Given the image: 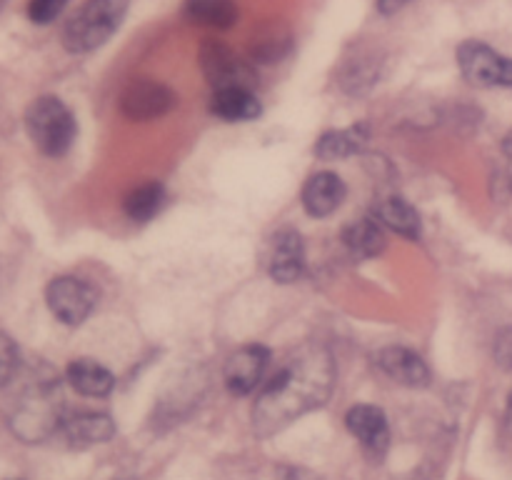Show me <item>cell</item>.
Segmentation results:
<instances>
[{
  "mask_svg": "<svg viewBox=\"0 0 512 480\" xmlns=\"http://www.w3.org/2000/svg\"><path fill=\"white\" fill-rule=\"evenodd\" d=\"M408 3L410 0H375V5H378V10L383 15L398 13V10H403Z\"/></svg>",
  "mask_w": 512,
  "mask_h": 480,
  "instance_id": "d4e9b609",
  "label": "cell"
},
{
  "mask_svg": "<svg viewBox=\"0 0 512 480\" xmlns=\"http://www.w3.org/2000/svg\"><path fill=\"white\" fill-rule=\"evenodd\" d=\"M128 13V0H88L63 30L70 53H90L113 38Z\"/></svg>",
  "mask_w": 512,
  "mask_h": 480,
  "instance_id": "7a4b0ae2",
  "label": "cell"
},
{
  "mask_svg": "<svg viewBox=\"0 0 512 480\" xmlns=\"http://www.w3.org/2000/svg\"><path fill=\"white\" fill-rule=\"evenodd\" d=\"M348 430L373 453H383L390 443V428L388 418L380 408L375 405H355V408L348 410Z\"/></svg>",
  "mask_w": 512,
  "mask_h": 480,
  "instance_id": "8fae6325",
  "label": "cell"
},
{
  "mask_svg": "<svg viewBox=\"0 0 512 480\" xmlns=\"http://www.w3.org/2000/svg\"><path fill=\"white\" fill-rule=\"evenodd\" d=\"M175 103H178V95L168 85L150 78L133 80L120 95V110H123L125 118L135 120V123L163 118L165 113L175 108Z\"/></svg>",
  "mask_w": 512,
  "mask_h": 480,
  "instance_id": "8992f818",
  "label": "cell"
},
{
  "mask_svg": "<svg viewBox=\"0 0 512 480\" xmlns=\"http://www.w3.org/2000/svg\"><path fill=\"white\" fill-rule=\"evenodd\" d=\"M185 15L193 23L210 25V28H233L238 20V8L233 0H188L185 3Z\"/></svg>",
  "mask_w": 512,
  "mask_h": 480,
  "instance_id": "ffe728a7",
  "label": "cell"
},
{
  "mask_svg": "<svg viewBox=\"0 0 512 480\" xmlns=\"http://www.w3.org/2000/svg\"><path fill=\"white\" fill-rule=\"evenodd\" d=\"M343 240L345 248H348L355 258H375V255L385 250L383 225L375 218L353 220V223L343 230Z\"/></svg>",
  "mask_w": 512,
  "mask_h": 480,
  "instance_id": "ac0fdd59",
  "label": "cell"
},
{
  "mask_svg": "<svg viewBox=\"0 0 512 480\" xmlns=\"http://www.w3.org/2000/svg\"><path fill=\"white\" fill-rule=\"evenodd\" d=\"M48 308L53 310L55 318L65 325H80L95 308V290L85 280L73 278V275H60L50 280L48 290Z\"/></svg>",
  "mask_w": 512,
  "mask_h": 480,
  "instance_id": "5b68a950",
  "label": "cell"
},
{
  "mask_svg": "<svg viewBox=\"0 0 512 480\" xmlns=\"http://www.w3.org/2000/svg\"><path fill=\"white\" fill-rule=\"evenodd\" d=\"M60 433L65 435L68 443L85 448V445L108 443L115 435V425L105 413H73L63 415Z\"/></svg>",
  "mask_w": 512,
  "mask_h": 480,
  "instance_id": "4fadbf2b",
  "label": "cell"
},
{
  "mask_svg": "<svg viewBox=\"0 0 512 480\" xmlns=\"http://www.w3.org/2000/svg\"><path fill=\"white\" fill-rule=\"evenodd\" d=\"M368 143V128L365 125H353L345 130H330L315 145V155L323 160H343L358 153Z\"/></svg>",
  "mask_w": 512,
  "mask_h": 480,
  "instance_id": "d6986e66",
  "label": "cell"
},
{
  "mask_svg": "<svg viewBox=\"0 0 512 480\" xmlns=\"http://www.w3.org/2000/svg\"><path fill=\"white\" fill-rule=\"evenodd\" d=\"M268 350L263 345H245L235 350L225 363V385L233 395H248L265 383L263 375L268 370Z\"/></svg>",
  "mask_w": 512,
  "mask_h": 480,
  "instance_id": "ba28073f",
  "label": "cell"
},
{
  "mask_svg": "<svg viewBox=\"0 0 512 480\" xmlns=\"http://www.w3.org/2000/svg\"><path fill=\"white\" fill-rule=\"evenodd\" d=\"M333 378L335 365L328 350L318 343L303 345L260 388L253 408L255 433L273 435L300 415L320 408L330 398Z\"/></svg>",
  "mask_w": 512,
  "mask_h": 480,
  "instance_id": "6da1fadb",
  "label": "cell"
},
{
  "mask_svg": "<svg viewBox=\"0 0 512 480\" xmlns=\"http://www.w3.org/2000/svg\"><path fill=\"white\" fill-rule=\"evenodd\" d=\"M60 415L55 408V398L48 390H38L25 403L15 410L13 415V428L20 438L25 440H38L48 435L53 428H60Z\"/></svg>",
  "mask_w": 512,
  "mask_h": 480,
  "instance_id": "9c48e42d",
  "label": "cell"
},
{
  "mask_svg": "<svg viewBox=\"0 0 512 480\" xmlns=\"http://www.w3.org/2000/svg\"><path fill=\"white\" fill-rule=\"evenodd\" d=\"M345 200V183L335 173H315L303 185V208L313 218H325L335 213Z\"/></svg>",
  "mask_w": 512,
  "mask_h": 480,
  "instance_id": "7c38bea8",
  "label": "cell"
},
{
  "mask_svg": "<svg viewBox=\"0 0 512 480\" xmlns=\"http://www.w3.org/2000/svg\"><path fill=\"white\" fill-rule=\"evenodd\" d=\"M458 65L473 85H483V88H495V85L510 88L512 85V58L495 53L490 45L480 40H465L460 45Z\"/></svg>",
  "mask_w": 512,
  "mask_h": 480,
  "instance_id": "277c9868",
  "label": "cell"
},
{
  "mask_svg": "<svg viewBox=\"0 0 512 480\" xmlns=\"http://www.w3.org/2000/svg\"><path fill=\"white\" fill-rule=\"evenodd\" d=\"M505 423H508V430L512 435V393H510V400H508V415H505Z\"/></svg>",
  "mask_w": 512,
  "mask_h": 480,
  "instance_id": "484cf974",
  "label": "cell"
},
{
  "mask_svg": "<svg viewBox=\"0 0 512 480\" xmlns=\"http://www.w3.org/2000/svg\"><path fill=\"white\" fill-rule=\"evenodd\" d=\"M68 383L78 390L80 395H88V398H105V395L113 390L115 380L110 375V370H105L103 365L95 363L90 358H78L68 365Z\"/></svg>",
  "mask_w": 512,
  "mask_h": 480,
  "instance_id": "e0dca14e",
  "label": "cell"
},
{
  "mask_svg": "<svg viewBox=\"0 0 512 480\" xmlns=\"http://www.w3.org/2000/svg\"><path fill=\"white\" fill-rule=\"evenodd\" d=\"M503 150H505V155H508V158L512 160V133L508 135V138H505V143H503Z\"/></svg>",
  "mask_w": 512,
  "mask_h": 480,
  "instance_id": "4316f807",
  "label": "cell"
},
{
  "mask_svg": "<svg viewBox=\"0 0 512 480\" xmlns=\"http://www.w3.org/2000/svg\"><path fill=\"white\" fill-rule=\"evenodd\" d=\"M210 110L218 118L228 120V123H243V120H253L260 115V103L248 88H223L215 90L213 100H210Z\"/></svg>",
  "mask_w": 512,
  "mask_h": 480,
  "instance_id": "9a60e30c",
  "label": "cell"
},
{
  "mask_svg": "<svg viewBox=\"0 0 512 480\" xmlns=\"http://www.w3.org/2000/svg\"><path fill=\"white\" fill-rule=\"evenodd\" d=\"M25 128H28L35 148L53 158L63 155L75 140L73 113L63 100L53 98V95L38 98L30 105L28 115H25Z\"/></svg>",
  "mask_w": 512,
  "mask_h": 480,
  "instance_id": "3957f363",
  "label": "cell"
},
{
  "mask_svg": "<svg viewBox=\"0 0 512 480\" xmlns=\"http://www.w3.org/2000/svg\"><path fill=\"white\" fill-rule=\"evenodd\" d=\"M495 360H498L500 368L512 370V328L500 330L498 338H495Z\"/></svg>",
  "mask_w": 512,
  "mask_h": 480,
  "instance_id": "cb8c5ba5",
  "label": "cell"
},
{
  "mask_svg": "<svg viewBox=\"0 0 512 480\" xmlns=\"http://www.w3.org/2000/svg\"><path fill=\"white\" fill-rule=\"evenodd\" d=\"M305 268V245L300 233L285 228L275 233L270 250V275L275 283H295Z\"/></svg>",
  "mask_w": 512,
  "mask_h": 480,
  "instance_id": "30bf717a",
  "label": "cell"
},
{
  "mask_svg": "<svg viewBox=\"0 0 512 480\" xmlns=\"http://www.w3.org/2000/svg\"><path fill=\"white\" fill-rule=\"evenodd\" d=\"M15 370H18V350L15 343L5 333H0V388L8 380H13Z\"/></svg>",
  "mask_w": 512,
  "mask_h": 480,
  "instance_id": "603a6c76",
  "label": "cell"
},
{
  "mask_svg": "<svg viewBox=\"0 0 512 480\" xmlns=\"http://www.w3.org/2000/svg\"><path fill=\"white\" fill-rule=\"evenodd\" d=\"M68 0H30L28 18L38 25H48L65 10Z\"/></svg>",
  "mask_w": 512,
  "mask_h": 480,
  "instance_id": "7402d4cb",
  "label": "cell"
},
{
  "mask_svg": "<svg viewBox=\"0 0 512 480\" xmlns=\"http://www.w3.org/2000/svg\"><path fill=\"white\" fill-rule=\"evenodd\" d=\"M15 480H18V478H15Z\"/></svg>",
  "mask_w": 512,
  "mask_h": 480,
  "instance_id": "83f0119b",
  "label": "cell"
},
{
  "mask_svg": "<svg viewBox=\"0 0 512 480\" xmlns=\"http://www.w3.org/2000/svg\"><path fill=\"white\" fill-rule=\"evenodd\" d=\"M375 220L403 238H420V215L405 198L390 195L375 205Z\"/></svg>",
  "mask_w": 512,
  "mask_h": 480,
  "instance_id": "2e32d148",
  "label": "cell"
},
{
  "mask_svg": "<svg viewBox=\"0 0 512 480\" xmlns=\"http://www.w3.org/2000/svg\"><path fill=\"white\" fill-rule=\"evenodd\" d=\"M200 65H203L205 78L213 83L215 90L223 88H248L255 83L253 70L245 65V60H240L228 45L223 43H210L203 45L200 50Z\"/></svg>",
  "mask_w": 512,
  "mask_h": 480,
  "instance_id": "52a82bcc",
  "label": "cell"
},
{
  "mask_svg": "<svg viewBox=\"0 0 512 480\" xmlns=\"http://www.w3.org/2000/svg\"><path fill=\"white\" fill-rule=\"evenodd\" d=\"M378 365L388 378H393L395 383L410 385V388H420L430 378L425 360L408 348H385L378 355Z\"/></svg>",
  "mask_w": 512,
  "mask_h": 480,
  "instance_id": "5bb4252c",
  "label": "cell"
},
{
  "mask_svg": "<svg viewBox=\"0 0 512 480\" xmlns=\"http://www.w3.org/2000/svg\"><path fill=\"white\" fill-rule=\"evenodd\" d=\"M163 198H165L163 185L143 183L125 195L123 210L130 220H135V223H145V220H150L160 208H163Z\"/></svg>",
  "mask_w": 512,
  "mask_h": 480,
  "instance_id": "44dd1931",
  "label": "cell"
}]
</instances>
